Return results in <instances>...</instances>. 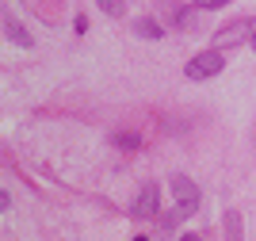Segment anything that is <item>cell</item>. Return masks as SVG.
I'll return each instance as SVG.
<instances>
[{
  "label": "cell",
  "mask_w": 256,
  "mask_h": 241,
  "mask_svg": "<svg viewBox=\"0 0 256 241\" xmlns=\"http://www.w3.org/2000/svg\"><path fill=\"white\" fill-rule=\"evenodd\" d=\"M222 69H226V58H222V50H218V46H210V50H203V54H195L192 62L184 65L188 81H210V77H218Z\"/></svg>",
  "instance_id": "6da1fadb"
},
{
  "label": "cell",
  "mask_w": 256,
  "mask_h": 241,
  "mask_svg": "<svg viewBox=\"0 0 256 241\" xmlns=\"http://www.w3.org/2000/svg\"><path fill=\"white\" fill-rule=\"evenodd\" d=\"M172 195H176V214L180 218H192L199 210V188L188 176H172Z\"/></svg>",
  "instance_id": "7a4b0ae2"
},
{
  "label": "cell",
  "mask_w": 256,
  "mask_h": 241,
  "mask_svg": "<svg viewBox=\"0 0 256 241\" xmlns=\"http://www.w3.org/2000/svg\"><path fill=\"white\" fill-rule=\"evenodd\" d=\"M256 31V23L252 20H234V23H226L222 31L214 35V46L218 50H230V46H241V42L248 39V35Z\"/></svg>",
  "instance_id": "3957f363"
},
{
  "label": "cell",
  "mask_w": 256,
  "mask_h": 241,
  "mask_svg": "<svg viewBox=\"0 0 256 241\" xmlns=\"http://www.w3.org/2000/svg\"><path fill=\"white\" fill-rule=\"evenodd\" d=\"M130 214H134V218H157V214H160V191H157V184H146V188L138 191V199H134Z\"/></svg>",
  "instance_id": "277c9868"
},
{
  "label": "cell",
  "mask_w": 256,
  "mask_h": 241,
  "mask_svg": "<svg viewBox=\"0 0 256 241\" xmlns=\"http://www.w3.org/2000/svg\"><path fill=\"white\" fill-rule=\"evenodd\" d=\"M4 31H8V39L16 42V46H34V39L27 35V27H23L16 16H4Z\"/></svg>",
  "instance_id": "5b68a950"
},
{
  "label": "cell",
  "mask_w": 256,
  "mask_h": 241,
  "mask_svg": "<svg viewBox=\"0 0 256 241\" xmlns=\"http://www.w3.org/2000/svg\"><path fill=\"white\" fill-rule=\"evenodd\" d=\"M134 35H138V39H160V35H164V27H160L157 20H153V16H142V20H134Z\"/></svg>",
  "instance_id": "8992f818"
},
{
  "label": "cell",
  "mask_w": 256,
  "mask_h": 241,
  "mask_svg": "<svg viewBox=\"0 0 256 241\" xmlns=\"http://www.w3.org/2000/svg\"><path fill=\"white\" fill-rule=\"evenodd\" d=\"M226 241H241V214L237 210L226 214Z\"/></svg>",
  "instance_id": "52a82bcc"
},
{
  "label": "cell",
  "mask_w": 256,
  "mask_h": 241,
  "mask_svg": "<svg viewBox=\"0 0 256 241\" xmlns=\"http://www.w3.org/2000/svg\"><path fill=\"white\" fill-rule=\"evenodd\" d=\"M111 142H115L118 149H138V146H142V138H138V134H115Z\"/></svg>",
  "instance_id": "ba28073f"
},
{
  "label": "cell",
  "mask_w": 256,
  "mask_h": 241,
  "mask_svg": "<svg viewBox=\"0 0 256 241\" xmlns=\"http://www.w3.org/2000/svg\"><path fill=\"white\" fill-rule=\"evenodd\" d=\"M96 4L107 12V16H122V12H126V4H122V0H96Z\"/></svg>",
  "instance_id": "9c48e42d"
},
{
  "label": "cell",
  "mask_w": 256,
  "mask_h": 241,
  "mask_svg": "<svg viewBox=\"0 0 256 241\" xmlns=\"http://www.w3.org/2000/svg\"><path fill=\"white\" fill-rule=\"evenodd\" d=\"M195 4H199L203 12H218V8H226L230 0H195Z\"/></svg>",
  "instance_id": "30bf717a"
},
{
  "label": "cell",
  "mask_w": 256,
  "mask_h": 241,
  "mask_svg": "<svg viewBox=\"0 0 256 241\" xmlns=\"http://www.w3.org/2000/svg\"><path fill=\"white\" fill-rule=\"evenodd\" d=\"M180 241H199V237H195V233H188V237H180Z\"/></svg>",
  "instance_id": "8fae6325"
},
{
  "label": "cell",
  "mask_w": 256,
  "mask_h": 241,
  "mask_svg": "<svg viewBox=\"0 0 256 241\" xmlns=\"http://www.w3.org/2000/svg\"><path fill=\"white\" fill-rule=\"evenodd\" d=\"M252 50H256V31H252Z\"/></svg>",
  "instance_id": "7c38bea8"
},
{
  "label": "cell",
  "mask_w": 256,
  "mask_h": 241,
  "mask_svg": "<svg viewBox=\"0 0 256 241\" xmlns=\"http://www.w3.org/2000/svg\"><path fill=\"white\" fill-rule=\"evenodd\" d=\"M134 241H150V237H134Z\"/></svg>",
  "instance_id": "4fadbf2b"
}]
</instances>
